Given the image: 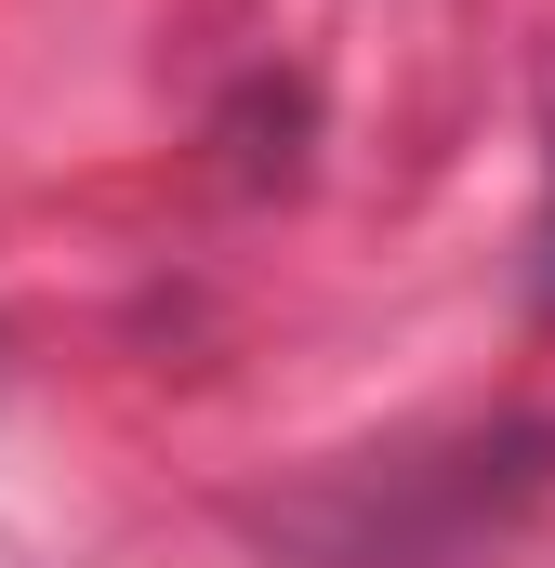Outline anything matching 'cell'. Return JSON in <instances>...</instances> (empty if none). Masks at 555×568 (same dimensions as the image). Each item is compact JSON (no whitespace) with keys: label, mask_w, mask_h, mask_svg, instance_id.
<instances>
[{"label":"cell","mask_w":555,"mask_h":568,"mask_svg":"<svg viewBox=\"0 0 555 568\" xmlns=\"http://www.w3.org/2000/svg\"><path fill=\"white\" fill-rule=\"evenodd\" d=\"M529 278H543V317H555V172H543V225H529Z\"/></svg>","instance_id":"cell-1"}]
</instances>
